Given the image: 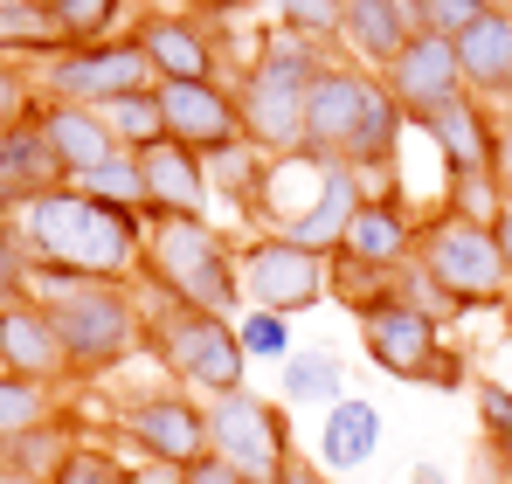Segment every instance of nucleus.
Listing matches in <instances>:
<instances>
[{"label":"nucleus","instance_id":"obj_1","mask_svg":"<svg viewBox=\"0 0 512 484\" xmlns=\"http://www.w3.org/2000/svg\"><path fill=\"white\" fill-rule=\"evenodd\" d=\"M14 236L42 277H90V284H132L139 277V242L146 215L111 208L84 187H49L14 215Z\"/></svg>","mask_w":512,"mask_h":484},{"label":"nucleus","instance_id":"obj_2","mask_svg":"<svg viewBox=\"0 0 512 484\" xmlns=\"http://www.w3.org/2000/svg\"><path fill=\"white\" fill-rule=\"evenodd\" d=\"M402 146H409V118H402V104L388 97V83L374 70L333 63L326 77L312 83V104H305V153L312 160L353 166L360 180L381 173V187H388Z\"/></svg>","mask_w":512,"mask_h":484},{"label":"nucleus","instance_id":"obj_3","mask_svg":"<svg viewBox=\"0 0 512 484\" xmlns=\"http://www.w3.org/2000/svg\"><path fill=\"white\" fill-rule=\"evenodd\" d=\"M340 56L326 42H305L291 28H263L236 70V111H243V139H250L263 160H291L305 153V104H312V83L326 77Z\"/></svg>","mask_w":512,"mask_h":484},{"label":"nucleus","instance_id":"obj_4","mask_svg":"<svg viewBox=\"0 0 512 484\" xmlns=\"http://www.w3.org/2000/svg\"><path fill=\"white\" fill-rule=\"evenodd\" d=\"M28 291L49 305L77 381H104L132 353H146V305L132 298V284H90V277H42L35 270Z\"/></svg>","mask_w":512,"mask_h":484},{"label":"nucleus","instance_id":"obj_5","mask_svg":"<svg viewBox=\"0 0 512 484\" xmlns=\"http://www.w3.org/2000/svg\"><path fill=\"white\" fill-rule=\"evenodd\" d=\"M139 284L187 312H222L243 319V284H236V242L215 222H146L139 242Z\"/></svg>","mask_w":512,"mask_h":484},{"label":"nucleus","instance_id":"obj_6","mask_svg":"<svg viewBox=\"0 0 512 484\" xmlns=\"http://www.w3.org/2000/svg\"><path fill=\"white\" fill-rule=\"evenodd\" d=\"M146 353L167 367L173 388H187V395L215 402V395L250 388L243 381L250 353L236 339V319H222V312H187V305H167V298L146 291Z\"/></svg>","mask_w":512,"mask_h":484},{"label":"nucleus","instance_id":"obj_7","mask_svg":"<svg viewBox=\"0 0 512 484\" xmlns=\"http://www.w3.org/2000/svg\"><path fill=\"white\" fill-rule=\"evenodd\" d=\"M277 173H284V187H298V201H263V208H256V229H263V236L298 242V249H319V256H333V249L346 242V222H353V208L367 201V180H360L353 166L312 160V153H291V160H277Z\"/></svg>","mask_w":512,"mask_h":484},{"label":"nucleus","instance_id":"obj_8","mask_svg":"<svg viewBox=\"0 0 512 484\" xmlns=\"http://www.w3.org/2000/svg\"><path fill=\"white\" fill-rule=\"evenodd\" d=\"M416 270L436 291H450L464 312H499L512 298L499 236L485 222H457V215H423V242H416Z\"/></svg>","mask_w":512,"mask_h":484},{"label":"nucleus","instance_id":"obj_9","mask_svg":"<svg viewBox=\"0 0 512 484\" xmlns=\"http://www.w3.org/2000/svg\"><path fill=\"white\" fill-rule=\"evenodd\" d=\"M360 325V353L374 360V374H388V381H409V388H436V395H450V388H464V353H457V339L443 332V325H429L423 312H409V305H374Z\"/></svg>","mask_w":512,"mask_h":484},{"label":"nucleus","instance_id":"obj_10","mask_svg":"<svg viewBox=\"0 0 512 484\" xmlns=\"http://www.w3.org/2000/svg\"><path fill=\"white\" fill-rule=\"evenodd\" d=\"M160 70L146 63V49L132 35H111V42H84V49H56L49 63H35V97L42 104H84L104 111L111 97L125 90H153Z\"/></svg>","mask_w":512,"mask_h":484},{"label":"nucleus","instance_id":"obj_11","mask_svg":"<svg viewBox=\"0 0 512 484\" xmlns=\"http://www.w3.org/2000/svg\"><path fill=\"white\" fill-rule=\"evenodd\" d=\"M236 284H243V312L298 319V312L326 305V256L284 236H250L236 242Z\"/></svg>","mask_w":512,"mask_h":484},{"label":"nucleus","instance_id":"obj_12","mask_svg":"<svg viewBox=\"0 0 512 484\" xmlns=\"http://www.w3.org/2000/svg\"><path fill=\"white\" fill-rule=\"evenodd\" d=\"M208 450L229 457L236 471H250L256 484H277V471L298 457L291 450V415H284V402H270L256 388H236V395H215L208 402Z\"/></svg>","mask_w":512,"mask_h":484},{"label":"nucleus","instance_id":"obj_13","mask_svg":"<svg viewBox=\"0 0 512 484\" xmlns=\"http://www.w3.org/2000/svg\"><path fill=\"white\" fill-rule=\"evenodd\" d=\"M118 443L139 450V457H160V464H194L208 457V402L194 395H173V388H146V395H125L118 408Z\"/></svg>","mask_w":512,"mask_h":484},{"label":"nucleus","instance_id":"obj_14","mask_svg":"<svg viewBox=\"0 0 512 484\" xmlns=\"http://www.w3.org/2000/svg\"><path fill=\"white\" fill-rule=\"evenodd\" d=\"M132 42L146 49L160 83H222V63H229L222 21H201V14H180V7H146L132 21Z\"/></svg>","mask_w":512,"mask_h":484},{"label":"nucleus","instance_id":"obj_15","mask_svg":"<svg viewBox=\"0 0 512 484\" xmlns=\"http://www.w3.org/2000/svg\"><path fill=\"white\" fill-rule=\"evenodd\" d=\"M0 374L35 381V388H49V395H63V388L77 381L70 346H63V332H56L49 305H42L35 291L14 298V305H0Z\"/></svg>","mask_w":512,"mask_h":484},{"label":"nucleus","instance_id":"obj_16","mask_svg":"<svg viewBox=\"0 0 512 484\" xmlns=\"http://www.w3.org/2000/svg\"><path fill=\"white\" fill-rule=\"evenodd\" d=\"M160 118H167V139L215 160L222 146L243 139V111H236V90L222 83H160Z\"/></svg>","mask_w":512,"mask_h":484},{"label":"nucleus","instance_id":"obj_17","mask_svg":"<svg viewBox=\"0 0 512 484\" xmlns=\"http://www.w3.org/2000/svg\"><path fill=\"white\" fill-rule=\"evenodd\" d=\"M416 242H423V208L402 201L395 187H367V201L353 208L340 249L374 263V270H402V263H416Z\"/></svg>","mask_w":512,"mask_h":484},{"label":"nucleus","instance_id":"obj_18","mask_svg":"<svg viewBox=\"0 0 512 484\" xmlns=\"http://www.w3.org/2000/svg\"><path fill=\"white\" fill-rule=\"evenodd\" d=\"M381 83H388V97L402 104V118L416 125V118H429L436 104H450V97H464V70H457V42H443V35H416L388 70H381Z\"/></svg>","mask_w":512,"mask_h":484},{"label":"nucleus","instance_id":"obj_19","mask_svg":"<svg viewBox=\"0 0 512 484\" xmlns=\"http://www.w3.org/2000/svg\"><path fill=\"white\" fill-rule=\"evenodd\" d=\"M139 173H146V222H208L215 187H208V160L201 153L160 139V146L139 153Z\"/></svg>","mask_w":512,"mask_h":484},{"label":"nucleus","instance_id":"obj_20","mask_svg":"<svg viewBox=\"0 0 512 484\" xmlns=\"http://www.w3.org/2000/svg\"><path fill=\"white\" fill-rule=\"evenodd\" d=\"M416 35H423V0H346V21H340L346 63L381 77Z\"/></svg>","mask_w":512,"mask_h":484},{"label":"nucleus","instance_id":"obj_21","mask_svg":"<svg viewBox=\"0 0 512 484\" xmlns=\"http://www.w3.org/2000/svg\"><path fill=\"white\" fill-rule=\"evenodd\" d=\"M416 132H423V146L443 160V173H492V104H478L471 90L464 97H450V104H436L429 118H416Z\"/></svg>","mask_w":512,"mask_h":484},{"label":"nucleus","instance_id":"obj_22","mask_svg":"<svg viewBox=\"0 0 512 484\" xmlns=\"http://www.w3.org/2000/svg\"><path fill=\"white\" fill-rule=\"evenodd\" d=\"M457 70L478 104H512V7H485L464 35H457Z\"/></svg>","mask_w":512,"mask_h":484},{"label":"nucleus","instance_id":"obj_23","mask_svg":"<svg viewBox=\"0 0 512 484\" xmlns=\"http://www.w3.org/2000/svg\"><path fill=\"white\" fill-rule=\"evenodd\" d=\"M49 187H63V166L49 153L42 125H35V118L7 125V132H0V222H14V215H21L35 194H49Z\"/></svg>","mask_w":512,"mask_h":484},{"label":"nucleus","instance_id":"obj_24","mask_svg":"<svg viewBox=\"0 0 512 484\" xmlns=\"http://www.w3.org/2000/svg\"><path fill=\"white\" fill-rule=\"evenodd\" d=\"M35 125H42V139H49V153H56V166H63L70 187H84L111 153H125V146L104 132V118L84 111V104H35Z\"/></svg>","mask_w":512,"mask_h":484},{"label":"nucleus","instance_id":"obj_25","mask_svg":"<svg viewBox=\"0 0 512 484\" xmlns=\"http://www.w3.org/2000/svg\"><path fill=\"white\" fill-rule=\"evenodd\" d=\"M381 436H388L381 408L367 402V395H340V402L326 408V422H319L312 464H319L326 478H346V471H360V464H367V457L381 450Z\"/></svg>","mask_w":512,"mask_h":484},{"label":"nucleus","instance_id":"obj_26","mask_svg":"<svg viewBox=\"0 0 512 484\" xmlns=\"http://www.w3.org/2000/svg\"><path fill=\"white\" fill-rule=\"evenodd\" d=\"M346 395V360L333 346H298L277 367V402L284 408H333Z\"/></svg>","mask_w":512,"mask_h":484},{"label":"nucleus","instance_id":"obj_27","mask_svg":"<svg viewBox=\"0 0 512 484\" xmlns=\"http://www.w3.org/2000/svg\"><path fill=\"white\" fill-rule=\"evenodd\" d=\"M70 443H77V429L56 415V422H42V429H21V436H7V443H0V464H7V471H14L21 484H49L56 471H63Z\"/></svg>","mask_w":512,"mask_h":484},{"label":"nucleus","instance_id":"obj_28","mask_svg":"<svg viewBox=\"0 0 512 484\" xmlns=\"http://www.w3.org/2000/svg\"><path fill=\"white\" fill-rule=\"evenodd\" d=\"M471 402H478V422H485L478 478H485V484H512V388H506V381H478Z\"/></svg>","mask_w":512,"mask_h":484},{"label":"nucleus","instance_id":"obj_29","mask_svg":"<svg viewBox=\"0 0 512 484\" xmlns=\"http://www.w3.org/2000/svg\"><path fill=\"white\" fill-rule=\"evenodd\" d=\"M97 118H104V132H111L125 153H146V146H160V139H167V118H160V83H153V90H125V97H111Z\"/></svg>","mask_w":512,"mask_h":484},{"label":"nucleus","instance_id":"obj_30","mask_svg":"<svg viewBox=\"0 0 512 484\" xmlns=\"http://www.w3.org/2000/svg\"><path fill=\"white\" fill-rule=\"evenodd\" d=\"M388 284H395V270H374V263H360V256H346V249L326 256V298L346 305L353 319H367L374 305H388Z\"/></svg>","mask_w":512,"mask_h":484},{"label":"nucleus","instance_id":"obj_31","mask_svg":"<svg viewBox=\"0 0 512 484\" xmlns=\"http://www.w3.org/2000/svg\"><path fill=\"white\" fill-rule=\"evenodd\" d=\"M63 42L49 28V14H35L28 0H0V56L7 63H49Z\"/></svg>","mask_w":512,"mask_h":484},{"label":"nucleus","instance_id":"obj_32","mask_svg":"<svg viewBox=\"0 0 512 484\" xmlns=\"http://www.w3.org/2000/svg\"><path fill=\"white\" fill-rule=\"evenodd\" d=\"M263 173H270V160L256 153L250 139H236V146H222L215 160H208V187L215 194H229L243 215H256V194H263Z\"/></svg>","mask_w":512,"mask_h":484},{"label":"nucleus","instance_id":"obj_33","mask_svg":"<svg viewBox=\"0 0 512 484\" xmlns=\"http://www.w3.org/2000/svg\"><path fill=\"white\" fill-rule=\"evenodd\" d=\"M125 21V0H56L49 7V28L63 49H84V42H111Z\"/></svg>","mask_w":512,"mask_h":484},{"label":"nucleus","instance_id":"obj_34","mask_svg":"<svg viewBox=\"0 0 512 484\" xmlns=\"http://www.w3.org/2000/svg\"><path fill=\"white\" fill-rule=\"evenodd\" d=\"M436 215H457V222H485V229H492V222L506 215V194H499L492 173H443Z\"/></svg>","mask_w":512,"mask_h":484},{"label":"nucleus","instance_id":"obj_35","mask_svg":"<svg viewBox=\"0 0 512 484\" xmlns=\"http://www.w3.org/2000/svg\"><path fill=\"white\" fill-rule=\"evenodd\" d=\"M270 28H291L305 42H326L340 49V21H346V0H263Z\"/></svg>","mask_w":512,"mask_h":484},{"label":"nucleus","instance_id":"obj_36","mask_svg":"<svg viewBox=\"0 0 512 484\" xmlns=\"http://www.w3.org/2000/svg\"><path fill=\"white\" fill-rule=\"evenodd\" d=\"M56 415H63V395H49V388H35V381L0 374V443H7V436H21V429H42V422H56Z\"/></svg>","mask_w":512,"mask_h":484},{"label":"nucleus","instance_id":"obj_37","mask_svg":"<svg viewBox=\"0 0 512 484\" xmlns=\"http://www.w3.org/2000/svg\"><path fill=\"white\" fill-rule=\"evenodd\" d=\"M49 484H132V457H118L111 443L77 436V443H70V457H63V471H56Z\"/></svg>","mask_w":512,"mask_h":484},{"label":"nucleus","instance_id":"obj_38","mask_svg":"<svg viewBox=\"0 0 512 484\" xmlns=\"http://www.w3.org/2000/svg\"><path fill=\"white\" fill-rule=\"evenodd\" d=\"M84 194L97 201H111V208H132V215H146V173H139V153H111V160L97 166L84 180Z\"/></svg>","mask_w":512,"mask_h":484},{"label":"nucleus","instance_id":"obj_39","mask_svg":"<svg viewBox=\"0 0 512 484\" xmlns=\"http://www.w3.org/2000/svg\"><path fill=\"white\" fill-rule=\"evenodd\" d=\"M388 298H395V305H409V312H423V319H429V325H443V332H450V325L464 319V305H457L450 291H436V284H429V277L416 270V263H402V270H395Z\"/></svg>","mask_w":512,"mask_h":484},{"label":"nucleus","instance_id":"obj_40","mask_svg":"<svg viewBox=\"0 0 512 484\" xmlns=\"http://www.w3.org/2000/svg\"><path fill=\"white\" fill-rule=\"evenodd\" d=\"M236 339H243V353L263 360V367H284V360L298 353L291 319H277V312H243V319H236Z\"/></svg>","mask_w":512,"mask_h":484},{"label":"nucleus","instance_id":"obj_41","mask_svg":"<svg viewBox=\"0 0 512 484\" xmlns=\"http://www.w3.org/2000/svg\"><path fill=\"white\" fill-rule=\"evenodd\" d=\"M35 70H21V63H7L0 56V132L7 125H21V118H35Z\"/></svg>","mask_w":512,"mask_h":484},{"label":"nucleus","instance_id":"obj_42","mask_svg":"<svg viewBox=\"0 0 512 484\" xmlns=\"http://www.w3.org/2000/svg\"><path fill=\"white\" fill-rule=\"evenodd\" d=\"M28 284H35V263H28L21 236H14V222H0V305L28 298Z\"/></svg>","mask_w":512,"mask_h":484},{"label":"nucleus","instance_id":"obj_43","mask_svg":"<svg viewBox=\"0 0 512 484\" xmlns=\"http://www.w3.org/2000/svg\"><path fill=\"white\" fill-rule=\"evenodd\" d=\"M485 7H506V0H423V28H429V35H443V42H457Z\"/></svg>","mask_w":512,"mask_h":484},{"label":"nucleus","instance_id":"obj_44","mask_svg":"<svg viewBox=\"0 0 512 484\" xmlns=\"http://www.w3.org/2000/svg\"><path fill=\"white\" fill-rule=\"evenodd\" d=\"M492 132H499V139H492V180H499V194L512 201V104L492 111Z\"/></svg>","mask_w":512,"mask_h":484},{"label":"nucleus","instance_id":"obj_45","mask_svg":"<svg viewBox=\"0 0 512 484\" xmlns=\"http://www.w3.org/2000/svg\"><path fill=\"white\" fill-rule=\"evenodd\" d=\"M180 478H187V484H256L250 471H236V464H229V457H215V450H208V457H194Z\"/></svg>","mask_w":512,"mask_h":484},{"label":"nucleus","instance_id":"obj_46","mask_svg":"<svg viewBox=\"0 0 512 484\" xmlns=\"http://www.w3.org/2000/svg\"><path fill=\"white\" fill-rule=\"evenodd\" d=\"M132 484H187L180 464H160V457H132Z\"/></svg>","mask_w":512,"mask_h":484},{"label":"nucleus","instance_id":"obj_47","mask_svg":"<svg viewBox=\"0 0 512 484\" xmlns=\"http://www.w3.org/2000/svg\"><path fill=\"white\" fill-rule=\"evenodd\" d=\"M277 484H326V471H319L312 457H291V464L277 471Z\"/></svg>","mask_w":512,"mask_h":484},{"label":"nucleus","instance_id":"obj_48","mask_svg":"<svg viewBox=\"0 0 512 484\" xmlns=\"http://www.w3.org/2000/svg\"><path fill=\"white\" fill-rule=\"evenodd\" d=\"M194 7H201V21H229L243 7H263V0H194Z\"/></svg>","mask_w":512,"mask_h":484},{"label":"nucleus","instance_id":"obj_49","mask_svg":"<svg viewBox=\"0 0 512 484\" xmlns=\"http://www.w3.org/2000/svg\"><path fill=\"white\" fill-rule=\"evenodd\" d=\"M492 236H499V256H506V277H512V201H506V215L492 222Z\"/></svg>","mask_w":512,"mask_h":484},{"label":"nucleus","instance_id":"obj_50","mask_svg":"<svg viewBox=\"0 0 512 484\" xmlns=\"http://www.w3.org/2000/svg\"><path fill=\"white\" fill-rule=\"evenodd\" d=\"M409 484H450V478H443V464H416V471H409Z\"/></svg>","mask_w":512,"mask_h":484},{"label":"nucleus","instance_id":"obj_51","mask_svg":"<svg viewBox=\"0 0 512 484\" xmlns=\"http://www.w3.org/2000/svg\"><path fill=\"white\" fill-rule=\"evenodd\" d=\"M499 319H506V339H512V298H506V305H499Z\"/></svg>","mask_w":512,"mask_h":484},{"label":"nucleus","instance_id":"obj_52","mask_svg":"<svg viewBox=\"0 0 512 484\" xmlns=\"http://www.w3.org/2000/svg\"><path fill=\"white\" fill-rule=\"evenodd\" d=\"M28 7H35V14H49V7H56V0H28Z\"/></svg>","mask_w":512,"mask_h":484},{"label":"nucleus","instance_id":"obj_53","mask_svg":"<svg viewBox=\"0 0 512 484\" xmlns=\"http://www.w3.org/2000/svg\"><path fill=\"white\" fill-rule=\"evenodd\" d=\"M0 484H21V478H14V471H7V464H0Z\"/></svg>","mask_w":512,"mask_h":484},{"label":"nucleus","instance_id":"obj_54","mask_svg":"<svg viewBox=\"0 0 512 484\" xmlns=\"http://www.w3.org/2000/svg\"><path fill=\"white\" fill-rule=\"evenodd\" d=\"M506 7H512V0H506Z\"/></svg>","mask_w":512,"mask_h":484}]
</instances>
